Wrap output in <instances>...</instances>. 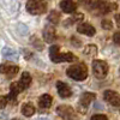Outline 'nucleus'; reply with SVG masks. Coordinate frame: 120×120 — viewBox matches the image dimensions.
Wrapping results in <instances>:
<instances>
[{"label": "nucleus", "instance_id": "obj_1", "mask_svg": "<svg viewBox=\"0 0 120 120\" xmlns=\"http://www.w3.org/2000/svg\"><path fill=\"white\" fill-rule=\"evenodd\" d=\"M66 73L70 78L75 79V81H84L88 77V67L84 63H78L70 66L66 70Z\"/></svg>", "mask_w": 120, "mask_h": 120}, {"label": "nucleus", "instance_id": "obj_2", "mask_svg": "<svg viewBox=\"0 0 120 120\" xmlns=\"http://www.w3.org/2000/svg\"><path fill=\"white\" fill-rule=\"evenodd\" d=\"M26 11L31 15H42L47 11L46 0H29L26 3Z\"/></svg>", "mask_w": 120, "mask_h": 120}, {"label": "nucleus", "instance_id": "obj_3", "mask_svg": "<svg viewBox=\"0 0 120 120\" xmlns=\"http://www.w3.org/2000/svg\"><path fill=\"white\" fill-rule=\"evenodd\" d=\"M108 65L103 60H94L93 63V71L94 75L97 79H103L106 78L107 73H108Z\"/></svg>", "mask_w": 120, "mask_h": 120}, {"label": "nucleus", "instance_id": "obj_4", "mask_svg": "<svg viewBox=\"0 0 120 120\" xmlns=\"http://www.w3.org/2000/svg\"><path fill=\"white\" fill-rule=\"evenodd\" d=\"M56 113L59 114V116H61L63 119L66 120H77V114L75 112V109L71 106H66V105H61L56 108Z\"/></svg>", "mask_w": 120, "mask_h": 120}, {"label": "nucleus", "instance_id": "obj_5", "mask_svg": "<svg viewBox=\"0 0 120 120\" xmlns=\"http://www.w3.org/2000/svg\"><path fill=\"white\" fill-rule=\"evenodd\" d=\"M95 94H93V93H84L82 96H81V98H79V105H78V107H79V109H81V112L82 113H84L85 111H86V108L90 106V103H91L94 100H95Z\"/></svg>", "mask_w": 120, "mask_h": 120}, {"label": "nucleus", "instance_id": "obj_6", "mask_svg": "<svg viewBox=\"0 0 120 120\" xmlns=\"http://www.w3.org/2000/svg\"><path fill=\"white\" fill-rule=\"evenodd\" d=\"M52 59L53 63H72V61H77V56L73 53H58L56 55H54Z\"/></svg>", "mask_w": 120, "mask_h": 120}, {"label": "nucleus", "instance_id": "obj_7", "mask_svg": "<svg viewBox=\"0 0 120 120\" xmlns=\"http://www.w3.org/2000/svg\"><path fill=\"white\" fill-rule=\"evenodd\" d=\"M103 97H105L106 101L108 103H111L112 106L120 107V96L115 91H113V90H106L103 93Z\"/></svg>", "mask_w": 120, "mask_h": 120}, {"label": "nucleus", "instance_id": "obj_8", "mask_svg": "<svg viewBox=\"0 0 120 120\" xmlns=\"http://www.w3.org/2000/svg\"><path fill=\"white\" fill-rule=\"evenodd\" d=\"M19 71V67L12 64H1L0 65V73L6 75L7 77H15Z\"/></svg>", "mask_w": 120, "mask_h": 120}, {"label": "nucleus", "instance_id": "obj_9", "mask_svg": "<svg viewBox=\"0 0 120 120\" xmlns=\"http://www.w3.org/2000/svg\"><path fill=\"white\" fill-rule=\"evenodd\" d=\"M56 89H58L59 96L63 97V98H68V97H71V95H72L71 89H70L68 85L65 84L64 82H58L56 83Z\"/></svg>", "mask_w": 120, "mask_h": 120}, {"label": "nucleus", "instance_id": "obj_10", "mask_svg": "<svg viewBox=\"0 0 120 120\" xmlns=\"http://www.w3.org/2000/svg\"><path fill=\"white\" fill-rule=\"evenodd\" d=\"M95 7L98 12H102V13H106V12H111L113 10L118 8V5L116 4H112V3H101L98 1L95 4Z\"/></svg>", "mask_w": 120, "mask_h": 120}, {"label": "nucleus", "instance_id": "obj_11", "mask_svg": "<svg viewBox=\"0 0 120 120\" xmlns=\"http://www.w3.org/2000/svg\"><path fill=\"white\" fill-rule=\"evenodd\" d=\"M77 31L81 33V34H84L86 36H94L95 35V28L89 24V23H83V24H79L77 26Z\"/></svg>", "mask_w": 120, "mask_h": 120}, {"label": "nucleus", "instance_id": "obj_12", "mask_svg": "<svg viewBox=\"0 0 120 120\" xmlns=\"http://www.w3.org/2000/svg\"><path fill=\"white\" fill-rule=\"evenodd\" d=\"M60 7H61L63 12L65 13H72L76 11L77 8V4L72 0H63L61 3H60Z\"/></svg>", "mask_w": 120, "mask_h": 120}, {"label": "nucleus", "instance_id": "obj_13", "mask_svg": "<svg viewBox=\"0 0 120 120\" xmlns=\"http://www.w3.org/2000/svg\"><path fill=\"white\" fill-rule=\"evenodd\" d=\"M43 38L46 42H53L56 40V33H55V29L53 26H47L43 30Z\"/></svg>", "mask_w": 120, "mask_h": 120}, {"label": "nucleus", "instance_id": "obj_14", "mask_svg": "<svg viewBox=\"0 0 120 120\" xmlns=\"http://www.w3.org/2000/svg\"><path fill=\"white\" fill-rule=\"evenodd\" d=\"M31 84V76H30L28 72H23L22 76H21V79L18 82V85L21 88V90H25L30 86Z\"/></svg>", "mask_w": 120, "mask_h": 120}, {"label": "nucleus", "instance_id": "obj_15", "mask_svg": "<svg viewBox=\"0 0 120 120\" xmlns=\"http://www.w3.org/2000/svg\"><path fill=\"white\" fill-rule=\"evenodd\" d=\"M21 91H22V90H21V88H19L18 83H12L11 86H10V94H8L7 100H10V101L15 102V101H16V98H17V95L21 93Z\"/></svg>", "mask_w": 120, "mask_h": 120}, {"label": "nucleus", "instance_id": "obj_16", "mask_svg": "<svg viewBox=\"0 0 120 120\" xmlns=\"http://www.w3.org/2000/svg\"><path fill=\"white\" fill-rule=\"evenodd\" d=\"M52 101H53V98L51 95H48V94H43L41 97L38 98V106L41 107V108H49L52 106Z\"/></svg>", "mask_w": 120, "mask_h": 120}, {"label": "nucleus", "instance_id": "obj_17", "mask_svg": "<svg viewBox=\"0 0 120 120\" xmlns=\"http://www.w3.org/2000/svg\"><path fill=\"white\" fill-rule=\"evenodd\" d=\"M3 55L7 59H11V60H17L18 59V53L15 51V49L10 48V47L3 48Z\"/></svg>", "mask_w": 120, "mask_h": 120}, {"label": "nucleus", "instance_id": "obj_18", "mask_svg": "<svg viewBox=\"0 0 120 120\" xmlns=\"http://www.w3.org/2000/svg\"><path fill=\"white\" fill-rule=\"evenodd\" d=\"M22 113L24 116H31L35 113V107L33 106V103H24L22 106Z\"/></svg>", "mask_w": 120, "mask_h": 120}, {"label": "nucleus", "instance_id": "obj_19", "mask_svg": "<svg viewBox=\"0 0 120 120\" xmlns=\"http://www.w3.org/2000/svg\"><path fill=\"white\" fill-rule=\"evenodd\" d=\"M84 54L88 55V56H94L97 54V47L95 45H88L85 48H84Z\"/></svg>", "mask_w": 120, "mask_h": 120}, {"label": "nucleus", "instance_id": "obj_20", "mask_svg": "<svg viewBox=\"0 0 120 120\" xmlns=\"http://www.w3.org/2000/svg\"><path fill=\"white\" fill-rule=\"evenodd\" d=\"M83 18H84V16H83V13H76V15H73L72 16V18L70 19H67V21L64 23L65 24V26L68 24V25H71L72 23H77V22H81V21H83Z\"/></svg>", "mask_w": 120, "mask_h": 120}, {"label": "nucleus", "instance_id": "obj_21", "mask_svg": "<svg viewBox=\"0 0 120 120\" xmlns=\"http://www.w3.org/2000/svg\"><path fill=\"white\" fill-rule=\"evenodd\" d=\"M48 21L53 23V24H58L59 21H60V13L56 12V11H52L49 13V17H48Z\"/></svg>", "mask_w": 120, "mask_h": 120}, {"label": "nucleus", "instance_id": "obj_22", "mask_svg": "<svg viewBox=\"0 0 120 120\" xmlns=\"http://www.w3.org/2000/svg\"><path fill=\"white\" fill-rule=\"evenodd\" d=\"M101 25L105 30H112L113 29V24L109 19H103V21L101 22Z\"/></svg>", "mask_w": 120, "mask_h": 120}, {"label": "nucleus", "instance_id": "obj_23", "mask_svg": "<svg viewBox=\"0 0 120 120\" xmlns=\"http://www.w3.org/2000/svg\"><path fill=\"white\" fill-rule=\"evenodd\" d=\"M59 52H60L59 46H52L51 48H49V55H51V58H53L54 55H56Z\"/></svg>", "mask_w": 120, "mask_h": 120}, {"label": "nucleus", "instance_id": "obj_24", "mask_svg": "<svg viewBox=\"0 0 120 120\" xmlns=\"http://www.w3.org/2000/svg\"><path fill=\"white\" fill-rule=\"evenodd\" d=\"M6 105H7V97H5V96H0V109L5 108Z\"/></svg>", "mask_w": 120, "mask_h": 120}, {"label": "nucleus", "instance_id": "obj_25", "mask_svg": "<svg viewBox=\"0 0 120 120\" xmlns=\"http://www.w3.org/2000/svg\"><path fill=\"white\" fill-rule=\"evenodd\" d=\"M90 120H108V119H107V116L103 115V114H96V115H94Z\"/></svg>", "mask_w": 120, "mask_h": 120}, {"label": "nucleus", "instance_id": "obj_26", "mask_svg": "<svg viewBox=\"0 0 120 120\" xmlns=\"http://www.w3.org/2000/svg\"><path fill=\"white\" fill-rule=\"evenodd\" d=\"M113 40H114V42H115L116 45L120 46V33H115L114 36H113Z\"/></svg>", "mask_w": 120, "mask_h": 120}, {"label": "nucleus", "instance_id": "obj_27", "mask_svg": "<svg viewBox=\"0 0 120 120\" xmlns=\"http://www.w3.org/2000/svg\"><path fill=\"white\" fill-rule=\"evenodd\" d=\"M34 42H35V47H36L37 49H40V51H42V49H43V45H42L41 42L36 41V37L34 38Z\"/></svg>", "mask_w": 120, "mask_h": 120}, {"label": "nucleus", "instance_id": "obj_28", "mask_svg": "<svg viewBox=\"0 0 120 120\" xmlns=\"http://www.w3.org/2000/svg\"><path fill=\"white\" fill-rule=\"evenodd\" d=\"M72 42H73V45H75V47H81V41H79V40H76L75 37L72 38Z\"/></svg>", "mask_w": 120, "mask_h": 120}, {"label": "nucleus", "instance_id": "obj_29", "mask_svg": "<svg viewBox=\"0 0 120 120\" xmlns=\"http://www.w3.org/2000/svg\"><path fill=\"white\" fill-rule=\"evenodd\" d=\"M115 22H116V24L120 26V15H116V16H115Z\"/></svg>", "mask_w": 120, "mask_h": 120}, {"label": "nucleus", "instance_id": "obj_30", "mask_svg": "<svg viewBox=\"0 0 120 120\" xmlns=\"http://www.w3.org/2000/svg\"><path fill=\"white\" fill-rule=\"evenodd\" d=\"M36 120H48L47 118H38V119H36Z\"/></svg>", "mask_w": 120, "mask_h": 120}, {"label": "nucleus", "instance_id": "obj_31", "mask_svg": "<svg viewBox=\"0 0 120 120\" xmlns=\"http://www.w3.org/2000/svg\"><path fill=\"white\" fill-rule=\"evenodd\" d=\"M12 120H18V119H12Z\"/></svg>", "mask_w": 120, "mask_h": 120}]
</instances>
